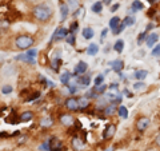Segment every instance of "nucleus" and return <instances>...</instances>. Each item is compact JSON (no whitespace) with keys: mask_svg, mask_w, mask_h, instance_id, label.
Listing matches in <instances>:
<instances>
[{"mask_svg":"<svg viewBox=\"0 0 160 151\" xmlns=\"http://www.w3.org/2000/svg\"><path fill=\"white\" fill-rule=\"evenodd\" d=\"M33 16L40 22H47L52 16V9L46 4H40V6H36L33 8Z\"/></svg>","mask_w":160,"mask_h":151,"instance_id":"f257e3e1","label":"nucleus"},{"mask_svg":"<svg viewBox=\"0 0 160 151\" xmlns=\"http://www.w3.org/2000/svg\"><path fill=\"white\" fill-rule=\"evenodd\" d=\"M33 38L29 36V35H20V36L16 38L15 40V44L19 49H28L33 46Z\"/></svg>","mask_w":160,"mask_h":151,"instance_id":"f03ea898","label":"nucleus"},{"mask_svg":"<svg viewBox=\"0 0 160 151\" xmlns=\"http://www.w3.org/2000/svg\"><path fill=\"white\" fill-rule=\"evenodd\" d=\"M36 55H38V49L33 48V49H28L26 54L19 55V56H16V59H18V60H22V62H27V63L35 64V63H36V60H35Z\"/></svg>","mask_w":160,"mask_h":151,"instance_id":"7ed1b4c3","label":"nucleus"},{"mask_svg":"<svg viewBox=\"0 0 160 151\" xmlns=\"http://www.w3.org/2000/svg\"><path fill=\"white\" fill-rule=\"evenodd\" d=\"M62 147H63V142L59 138H52L48 143L49 151H59V150H62Z\"/></svg>","mask_w":160,"mask_h":151,"instance_id":"20e7f679","label":"nucleus"},{"mask_svg":"<svg viewBox=\"0 0 160 151\" xmlns=\"http://www.w3.org/2000/svg\"><path fill=\"white\" fill-rule=\"evenodd\" d=\"M68 35H69V31H68L67 28L60 27V28H58L56 31H55L53 36H52V40H62V39H64V38H67Z\"/></svg>","mask_w":160,"mask_h":151,"instance_id":"39448f33","label":"nucleus"},{"mask_svg":"<svg viewBox=\"0 0 160 151\" xmlns=\"http://www.w3.org/2000/svg\"><path fill=\"white\" fill-rule=\"evenodd\" d=\"M115 133H116V126H115V124H108L106 127V130L103 131V138L106 140L107 139H112Z\"/></svg>","mask_w":160,"mask_h":151,"instance_id":"423d86ee","label":"nucleus"},{"mask_svg":"<svg viewBox=\"0 0 160 151\" xmlns=\"http://www.w3.org/2000/svg\"><path fill=\"white\" fill-rule=\"evenodd\" d=\"M73 122H75V119L72 115H69V114H63L62 117H60V123L63 126H66V127H71Z\"/></svg>","mask_w":160,"mask_h":151,"instance_id":"0eeeda50","label":"nucleus"},{"mask_svg":"<svg viewBox=\"0 0 160 151\" xmlns=\"http://www.w3.org/2000/svg\"><path fill=\"white\" fill-rule=\"evenodd\" d=\"M66 107L69 110V111H78V110H79V102H78V99L68 98L66 100Z\"/></svg>","mask_w":160,"mask_h":151,"instance_id":"6e6552de","label":"nucleus"},{"mask_svg":"<svg viewBox=\"0 0 160 151\" xmlns=\"http://www.w3.org/2000/svg\"><path fill=\"white\" fill-rule=\"evenodd\" d=\"M149 126V119L143 117V118H139L138 122H136V128L139 131H144V130H147V127Z\"/></svg>","mask_w":160,"mask_h":151,"instance_id":"1a4fd4ad","label":"nucleus"},{"mask_svg":"<svg viewBox=\"0 0 160 151\" xmlns=\"http://www.w3.org/2000/svg\"><path fill=\"white\" fill-rule=\"evenodd\" d=\"M84 140L82 139V138H79V137H75L73 139H72V147H73V150H76V151H82L83 148H84Z\"/></svg>","mask_w":160,"mask_h":151,"instance_id":"9d476101","label":"nucleus"},{"mask_svg":"<svg viewBox=\"0 0 160 151\" xmlns=\"http://www.w3.org/2000/svg\"><path fill=\"white\" fill-rule=\"evenodd\" d=\"M87 68H88V64L86 62H79L76 68H75V75H76V76H80V75H83L87 71Z\"/></svg>","mask_w":160,"mask_h":151,"instance_id":"9b49d317","label":"nucleus"},{"mask_svg":"<svg viewBox=\"0 0 160 151\" xmlns=\"http://www.w3.org/2000/svg\"><path fill=\"white\" fill-rule=\"evenodd\" d=\"M159 40V35L158 34H151V35H148L147 36V40H146V44H147V47H149V48H152L153 46H155V43H156Z\"/></svg>","mask_w":160,"mask_h":151,"instance_id":"f8f14e48","label":"nucleus"},{"mask_svg":"<svg viewBox=\"0 0 160 151\" xmlns=\"http://www.w3.org/2000/svg\"><path fill=\"white\" fill-rule=\"evenodd\" d=\"M123 67H124V62H123V60L116 59V60H113V62H111V68L115 72H120L123 70Z\"/></svg>","mask_w":160,"mask_h":151,"instance_id":"ddd939ff","label":"nucleus"},{"mask_svg":"<svg viewBox=\"0 0 160 151\" xmlns=\"http://www.w3.org/2000/svg\"><path fill=\"white\" fill-rule=\"evenodd\" d=\"M71 79H72V75L69 71H64L62 74V76H60V82H62L63 84H68L69 82H71Z\"/></svg>","mask_w":160,"mask_h":151,"instance_id":"4468645a","label":"nucleus"},{"mask_svg":"<svg viewBox=\"0 0 160 151\" xmlns=\"http://www.w3.org/2000/svg\"><path fill=\"white\" fill-rule=\"evenodd\" d=\"M120 18H118V16H113L111 20H109V28L112 29V31H115V29H118V27L120 26Z\"/></svg>","mask_w":160,"mask_h":151,"instance_id":"2eb2a0df","label":"nucleus"},{"mask_svg":"<svg viewBox=\"0 0 160 151\" xmlns=\"http://www.w3.org/2000/svg\"><path fill=\"white\" fill-rule=\"evenodd\" d=\"M78 102H79V108H80V110H84V108H87L88 106H89V99H88L87 96L79 98Z\"/></svg>","mask_w":160,"mask_h":151,"instance_id":"dca6fc26","label":"nucleus"},{"mask_svg":"<svg viewBox=\"0 0 160 151\" xmlns=\"http://www.w3.org/2000/svg\"><path fill=\"white\" fill-rule=\"evenodd\" d=\"M147 75H148L147 70H138V71H135L133 78H136L138 80H143V79H146Z\"/></svg>","mask_w":160,"mask_h":151,"instance_id":"f3484780","label":"nucleus"},{"mask_svg":"<svg viewBox=\"0 0 160 151\" xmlns=\"http://www.w3.org/2000/svg\"><path fill=\"white\" fill-rule=\"evenodd\" d=\"M144 8V4L142 2H139V0H133L132 6H131V11L136 12V11H142V9Z\"/></svg>","mask_w":160,"mask_h":151,"instance_id":"a211bd4d","label":"nucleus"},{"mask_svg":"<svg viewBox=\"0 0 160 151\" xmlns=\"http://www.w3.org/2000/svg\"><path fill=\"white\" fill-rule=\"evenodd\" d=\"M118 114H119L120 118L127 119V118H128V110H127L126 106H120V107L118 108Z\"/></svg>","mask_w":160,"mask_h":151,"instance_id":"6ab92c4d","label":"nucleus"},{"mask_svg":"<svg viewBox=\"0 0 160 151\" xmlns=\"http://www.w3.org/2000/svg\"><path fill=\"white\" fill-rule=\"evenodd\" d=\"M87 52L88 55H91V56H95L98 52H99V47H98V44H95V43H91L89 44V47L87 49Z\"/></svg>","mask_w":160,"mask_h":151,"instance_id":"aec40b11","label":"nucleus"},{"mask_svg":"<svg viewBox=\"0 0 160 151\" xmlns=\"http://www.w3.org/2000/svg\"><path fill=\"white\" fill-rule=\"evenodd\" d=\"M91 82V79L89 76H78V84L79 86H83V87H87Z\"/></svg>","mask_w":160,"mask_h":151,"instance_id":"412c9836","label":"nucleus"},{"mask_svg":"<svg viewBox=\"0 0 160 151\" xmlns=\"http://www.w3.org/2000/svg\"><path fill=\"white\" fill-rule=\"evenodd\" d=\"M104 112H106V115H108V117H111V115H113L115 112H118V108L115 107V104L112 103V104H109L104 108Z\"/></svg>","mask_w":160,"mask_h":151,"instance_id":"4be33fe9","label":"nucleus"},{"mask_svg":"<svg viewBox=\"0 0 160 151\" xmlns=\"http://www.w3.org/2000/svg\"><path fill=\"white\" fill-rule=\"evenodd\" d=\"M83 38L84 39H91V38H93V29L91 28V27H86L83 29Z\"/></svg>","mask_w":160,"mask_h":151,"instance_id":"5701e85b","label":"nucleus"},{"mask_svg":"<svg viewBox=\"0 0 160 151\" xmlns=\"http://www.w3.org/2000/svg\"><path fill=\"white\" fill-rule=\"evenodd\" d=\"M91 9H92V12H95V13H100V12L103 11V3H102V2L93 3L92 7H91Z\"/></svg>","mask_w":160,"mask_h":151,"instance_id":"b1692460","label":"nucleus"},{"mask_svg":"<svg viewBox=\"0 0 160 151\" xmlns=\"http://www.w3.org/2000/svg\"><path fill=\"white\" fill-rule=\"evenodd\" d=\"M33 118V114L31 111H27V112H23L22 115H20V120L22 122H29Z\"/></svg>","mask_w":160,"mask_h":151,"instance_id":"393cba45","label":"nucleus"},{"mask_svg":"<svg viewBox=\"0 0 160 151\" xmlns=\"http://www.w3.org/2000/svg\"><path fill=\"white\" fill-rule=\"evenodd\" d=\"M113 49L116 52H123V49H124V42L123 40H118V42L113 44Z\"/></svg>","mask_w":160,"mask_h":151,"instance_id":"a878e982","label":"nucleus"},{"mask_svg":"<svg viewBox=\"0 0 160 151\" xmlns=\"http://www.w3.org/2000/svg\"><path fill=\"white\" fill-rule=\"evenodd\" d=\"M40 124L43 126V127H51V126L53 124V120H52V118H43L42 120H40Z\"/></svg>","mask_w":160,"mask_h":151,"instance_id":"bb28decb","label":"nucleus"},{"mask_svg":"<svg viewBox=\"0 0 160 151\" xmlns=\"http://www.w3.org/2000/svg\"><path fill=\"white\" fill-rule=\"evenodd\" d=\"M106 90H107V86L106 84H100V86H96V87L93 88V91L96 92V94H103V92H106Z\"/></svg>","mask_w":160,"mask_h":151,"instance_id":"cd10ccee","label":"nucleus"},{"mask_svg":"<svg viewBox=\"0 0 160 151\" xmlns=\"http://www.w3.org/2000/svg\"><path fill=\"white\" fill-rule=\"evenodd\" d=\"M135 22H136V20H135L133 16H127L126 19H124V22H123V23L126 24V27H129V26H133Z\"/></svg>","mask_w":160,"mask_h":151,"instance_id":"c85d7f7f","label":"nucleus"},{"mask_svg":"<svg viewBox=\"0 0 160 151\" xmlns=\"http://www.w3.org/2000/svg\"><path fill=\"white\" fill-rule=\"evenodd\" d=\"M60 12H62V20H66L67 13H68V7L66 6V4H63V6L60 7Z\"/></svg>","mask_w":160,"mask_h":151,"instance_id":"c756f323","label":"nucleus"},{"mask_svg":"<svg viewBox=\"0 0 160 151\" xmlns=\"http://www.w3.org/2000/svg\"><path fill=\"white\" fill-rule=\"evenodd\" d=\"M147 36H148V35H147L146 31L140 34V35H139V38H138V44H143L144 40H147Z\"/></svg>","mask_w":160,"mask_h":151,"instance_id":"7c9ffc66","label":"nucleus"},{"mask_svg":"<svg viewBox=\"0 0 160 151\" xmlns=\"http://www.w3.org/2000/svg\"><path fill=\"white\" fill-rule=\"evenodd\" d=\"M152 56L153 58H160V44H158V46L152 49Z\"/></svg>","mask_w":160,"mask_h":151,"instance_id":"2f4dec72","label":"nucleus"},{"mask_svg":"<svg viewBox=\"0 0 160 151\" xmlns=\"http://www.w3.org/2000/svg\"><path fill=\"white\" fill-rule=\"evenodd\" d=\"M66 39H67L68 44H71V46H75V35H73L72 32H69V35H68Z\"/></svg>","mask_w":160,"mask_h":151,"instance_id":"473e14b6","label":"nucleus"},{"mask_svg":"<svg viewBox=\"0 0 160 151\" xmlns=\"http://www.w3.org/2000/svg\"><path fill=\"white\" fill-rule=\"evenodd\" d=\"M103 82H104V76H103V75H98V76L95 78V86L103 84Z\"/></svg>","mask_w":160,"mask_h":151,"instance_id":"72a5a7b5","label":"nucleus"},{"mask_svg":"<svg viewBox=\"0 0 160 151\" xmlns=\"http://www.w3.org/2000/svg\"><path fill=\"white\" fill-rule=\"evenodd\" d=\"M59 67H60V59L56 58V59H55L53 62H52V70H53V71H58Z\"/></svg>","mask_w":160,"mask_h":151,"instance_id":"f704fd0d","label":"nucleus"},{"mask_svg":"<svg viewBox=\"0 0 160 151\" xmlns=\"http://www.w3.org/2000/svg\"><path fill=\"white\" fill-rule=\"evenodd\" d=\"M12 90H13V88L11 87V86H8V84H7V86H3L2 92H3V94H11V92H12Z\"/></svg>","mask_w":160,"mask_h":151,"instance_id":"c9c22d12","label":"nucleus"},{"mask_svg":"<svg viewBox=\"0 0 160 151\" xmlns=\"http://www.w3.org/2000/svg\"><path fill=\"white\" fill-rule=\"evenodd\" d=\"M124 28H126V24H124V23H122V24H120V26L118 27V29H115V31H113V35H119L120 32L123 31Z\"/></svg>","mask_w":160,"mask_h":151,"instance_id":"e433bc0d","label":"nucleus"},{"mask_svg":"<svg viewBox=\"0 0 160 151\" xmlns=\"http://www.w3.org/2000/svg\"><path fill=\"white\" fill-rule=\"evenodd\" d=\"M68 90H69V92H71V94H75L78 91L76 84H68Z\"/></svg>","mask_w":160,"mask_h":151,"instance_id":"4c0bfd02","label":"nucleus"},{"mask_svg":"<svg viewBox=\"0 0 160 151\" xmlns=\"http://www.w3.org/2000/svg\"><path fill=\"white\" fill-rule=\"evenodd\" d=\"M143 87H146V84L142 83V82H140V83H135V84H133V88H135V90H142Z\"/></svg>","mask_w":160,"mask_h":151,"instance_id":"58836bf2","label":"nucleus"},{"mask_svg":"<svg viewBox=\"0 0 160 151\" xmlns=\"http://www.w3.org/2000/svg\"><path fill=\"white\" fill-rule=\"evenodd\" d=\"M39 96H40V92H35L31 98H28V99H27V102H32V100H35V99L39 98Z\"/></svg>","mask_w":160,"mask_h":151,"instance_id":"ea45409f","label":"nucleus"},{"mask_svg":"<svg viewBox=\"0 0 160 151\" xmlns=\"http://www.w3.org/2000/svg\"><path fill=\"white\" fill-rule=\"evenodd\" d=\"M109 90L113 91L115 94H118V91H119V90H118V84H111V86H109Z\"/></svg>","mask_w":160,"mask_h":151,"instance_id":"a19ab883","label":"nucleus"},{"mask_svg":"<svg viewBox=\"0 0 160 151\" xmlns=\"http://www.w3.org/2000/svg\"><path fill=\"white\" fill-rule=\"evenodd\" d=\"M71 2V4H69V8H75L78 6V3H76V0H69Z\"/></svg>","mask_w":160,"mask_h":151,"instance_id":"79ce46f5","label":"nucleus"},{"mask_svg":"<svg viewBox=\"0 0 160 151\" xmlns=\"http://www.w3.org/2000/svg\"><path fill=\"white\" fill-rule=\"evenodd\" d=\"M84 11V8L82 7V8H80V9H78V11H76V13H75V16H79V15H82V12Z\"/></svg>","mask_w":160,"mask_h":151,"instance_id":"37998d69","label":"nucleus"},{"mask_svg":"<svg viewBox=\"0 0 160 151\" xmlns=\"http://www.w3.org/2000/svg\"><path fill=\"white\" fill-rule=\"evenodd\" d=\"M155 142H156V144L159 146V147H160V134L158 135V137L156 138H155Z\"/></svg>","mask_w":160,"mask_h":151,"instance_id":"c03bdc74","label":"nucleus"},{"mask_svg":"<svg viewBox=\"0 0 160 151\" xmlns=\"http://www.w3.org/2000/svg\"><path fill=\"white\" fill-rule=\"evenodd\" d=\"M107 32H108V29H104V31H103V34H102V36H100V38H102V39H104V38L107 36Z\"/></svg>","mask_w":160,"mask_h":151,"instance_id":"a18cd8bd","label":"nucleus"},{"mask_svg":"<svg viewBox=\"0 0 160 151\" xmlns=\"http://www.w3.org/2000/svg\"><path fill=\"white\" fill-rule=\"evenodd\" d=\"M118 8H119V6H118V4H115V6H113V7L111 8V11L113 12V11H116V9H118Z\"/></svg>","mask_w":160,"mask_h":151,"instance_id":"49530a36","label":"nucleus"},{"mask_svg":"<svg viewBox=\"0 0 160 151\" xmlns=\"http://www.w3.org/2000/svg\"><path fill=\"white\" fill-rule=\"evenodd\" d=\"M76 28H78V23H73V26H72V28H71V29H72V31H75Z\"/></svg>","mask_w":160,"mask_h":151,"instance_id":"de8ad7c7","label":"nucleus"},{"mask_svg":"<svg viewBox=\"0 0 160 151\" xmlns=\"http://www.w3.org/2000/svg\"><path fill=\"white\" fill-rule=\"evenodd\" d=\"M112 0H103V4H111Z\"/></svg>","mask_w":160,"mask_h":151,"instance_id":"09e8293b","label":"nucleus"},{"mask_svg":"<svg viewBox=\"0 0 160 151\" xmlns=\"http://www.w3.org/2000/svg\"><path fill=\"white\" fill-rule=\"evenodd\" d=\"M147 2H148V3H151V4H152V3H155V2H156V0H147Z\"/></svg>","mask_w":160,"mask_h":151,"instance_id":"8fccbe9b","label":"nucleus"},{"mask_svg":"<svg viewBox=\"0 0 160 151\" xmlns=\"http://www.w3.org/2000/svg\"><path fill=\"white\" fill-rule=\"evenodd\" d=\"M107 151H113V148H112V147H109V148H108Z\"/></svg>","mask_w":160,"mask_h":151,"instance_id":"3c124183","label":"nucleus"},{"mask_svg":"<svg viewBox=\"0 0 160 151\" xmlns=\"http://www.w3.org/2000/svg\"><path fill=\"white\" fill-rule=\"evenodd\" d=\"M28 2H35V0H28Z\"/></svg>","mask_w":160,"mask_h":151,"instance_id":"603ef678","label":"nucleus"},{"mask_svg":"<svg viewBox=\"0 0 160 151\" xmlns=\"http://www.w3.org/2000/svg\"><path fill=\"white\" fill-rule=\"evenodd\" d=\"M159 16H160V13H159Z\"/></svg>","mask_w":160,"mask_h":151,"instance_id":"864d4df0","label":"nucleus"}]
</instances>
